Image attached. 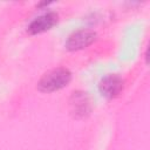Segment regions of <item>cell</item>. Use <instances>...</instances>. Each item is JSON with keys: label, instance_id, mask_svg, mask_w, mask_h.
I'll list each match as a JSON object with an SVG mask.
<instances>
[{"label": "cell", "instance_id": "cell-3", "mask_svg": "<svg viewBox=\"0 0 150 150\" xmlns=\"http://www.w3.org/2000/svg\"><path fill=\"white\" fill-rule=\"evenodd\" d=\"M123 86L124 82L120 75L109 74L101 80L98 84V90L105 98L111 100L121 94V91L123 90Z\"/></svg>", "mask_w": 150, "mask_h": 150}, {"label": "cell", "instance_id": "cell-1", "mask_svg": "<svg viewBox=\"0 0 150 150\" xmlns=\"http://www.w3.org/2000/svg\"><path fill=\"white\" fill-rule=\"evenodd\" d=\"M70 81H71L70 70L60 67L43 74V76L38 82V89L42 93H53L67 87Z\"/></svg>", "mask_w": 150, "mask_h": 150}, {"label": "cell", "instance_id": "cell-4", "mask_svg": "<svg viewBox=\"0 0 150 150\" xmlns=\"http://www.w3.org/2000/svg\"><path fill=\"white\" fill-rule=\"evenodd\" d=\"M91 100L87 93L74 91L70 97V111L77 118H83L91 111Z\"/></svg>", "mask_w": 150, "mask_h": 150}, {"label": "cell", "instance_id": "cell-2", "mask_svg": "<svg viewBox=\"0 0 150 150\" xmlns=\"http://www.w3.org/2000/svg\"><path fill=\"white\" fill-rule=\"evenodd\" d=\"M97 39V34L96 32L91 30V29H79L74 33H71L64 47L66 49L70 50V52H76V50H81L84 49L87 47H89L91 43H94Z\"/></svg>", "mask_w": 150, "mask_h": 150}, {"label": "cell", "instance_id": "cell-5", "mask_svg": "<svg viewBox=\"0 0 150 150\" xmlns=\"http://www.w3.org/2000/svg\"><path fill=\"white\" fill-rule=\"evenodd\" d=\"M59 21V16L54 12H47L38 18H35L28 26L27 32L30 35H36L41 34L43 32H47L52 29Z\"/></svg>", "mask_w": 150, "mask_h": 150}]
</instances>
